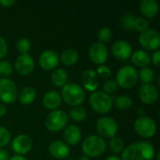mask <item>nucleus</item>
<instances>
[{"instance_id": "2f4dec72", "label": "nucleus", "mask_w": 160, "mask_h": 160, "mask_svg": "<svg viewBox=\"0 0 160 160\" xmlns=\"http://www.w3.org/2000/svg\"><path fill=\"white\" fill-rule=\"evenodd\" d=\"M150 22L144 17H136L135 23H134V30L140 33H143L149 29Z\"/></svg>"}, {"instance_id": "b1692460", "label": "nucleus", "mask_w": 160, "mask_h": 160, "mask_svg": "<svg viewBox=\"0 0 160 160\" xmlns=\"http://www.w3.org/2000/svg\"><path fill=\"white\" fill-rule=\"evenodd\" d=\"M68 80V74L63 68H55L51 75V81L55 87L63 88L67 84Z\"/></svg>"}, {"instance_id": "a18cd8bd", "label": "nucleus", "mask_w": 160, "mask_h": 160, "mask_svg": "<svg viewBox=\"0 0 160 160\" xmlns=\"http://www.w3.org/2000/svg\"><path fill=\"white\" fill-rule=\"evenodd\" d=\"M137 114L141 115L140 117H142V116H144V115H143V110H142V109L138 110V111H137Z\"/></svg>"}, {"instance_id": "f03ea898", "label": "nucleus", "mask_w": 160, "mask_h": 160, "mask_svg": "<svg viewBox=\"0 0 160 160\" xmlns=\"http://www.w3.org/2000/svg\"><path fill=\"white\" fill-rule=\"evenodd\" d=\"M61 98L68 105L77 107L82 105L85 100V92L79 84L69 82L62 88Z\"/></svg>"}, {"instance_id": "4468645a", "label": "nucleus", "mask_w": 160, "mask_h": 160, "mask_svg": "<svg viewBox=\"0 0 160 160\" xmlns=\"http://www.w3.org/2000/svg\"><path fill=\"white\" fill-rule=\"evenodd\" d=\"M138 95L142 102L147 105L154 104L158 98V90L152 83H142L138 90Z\"/></svg>"}, {"instance_id": "4be33fe9", "label": "nucleus", "mask_w": 160, "mask_h": 160, "mask_svg": "<svg viewBox=\"0 0 160 160\" xmlns=\"http://www.w3.org/2000/svg\"><path fill=\"white\" fill-rule=\"evenodd\" d=\"M131 62L139 68H146L151 63V56L150 54L143 51V50H137L134 52H132L131 56Z\"/></svg>"}, {"instance_id": "58836bf2", "label": "nucleus", "mask_w": 160, "mask_h": 160, "mask_svg": "<svg viewBox=\"0 0 160 160\" xmlns=\"http://www.w3.org/2000/svg\"><path fill=\"white\" fill-rule=\"evenodd\" d=\"M151 61L153 62V64L156 67H159L160 66V52L159 50L155 51V52L153 53V55L151 56Z\"/></svg>"}, {"instance_id": "f8f14e48", "label": "nucleus", "mask_w": 160, "mask_h": 160, "mask_svg": "<svg viewBox=\"0 0 160 160\" xmlns=\"http://www.w3.org/2000/svg\"><path fill=\"white\" fill-rule=\"evenodd\" d=\"M89 58L90 60L97 64V65H102L104 64L108 57H109V52H108V49L106 47V45L97 41V42H94L90 48H89Z\"/></svg>"}, {"instance_id": "f704fd0d", "label": "nucleus", "mask_w": 160, "mask_h": 160, "mask_svg": "<svg viewBox=\"0 0 160 160\" xmlns=\"http://www.w3.org/2000/svg\"><path fill=\"white\" fill-rule=\"evenodd\" d=\"M11 134L6 128L0 127V149L7 146L10 142Z\"/></svg>"}, {"instance_id": "ea45409f", "label": "nucleus", "mask_w": 160, "mask_h": 160, "mask_svg": "<svg viewBox=\"0 0 160 160\" xmlns=\"http://www.w3.org/2000/svg\"><path fill=\"white\" fill-rule=\"evenodd\" d=\"M16 3L15 0H0V6L4 8H10Z\"/></svg>"}, {"instance_id": "bb28decb", "label": "nucleus", "mask_w": 160, "mask_h": 160, "mask_svg": "<svg viewBox=\"0 0 160 160\" xmlns=\"http://www.w3.org/2000/svg\"><path fill=\"white\" fill-rule=\"evenodd\" d=\"M115 107L121 111H128L132 107L133 101L128 95H121L115 98Z\"/></svg>"}, {"instance_id": "49530a36", "label": "nucleus", "mask_w": 160, "mask_h": 160, "mask_svg": "<svg viewBox=\"0 0 160 160\" xmlns=\"http://www.w3.org/2000/svg\"><path fill=\"white\" fill-rule=\"evenodd\" d=\"M78 160H90V158H87V157H85V156H82V157H80V158Z\"/></svg>"}, {"instance_id": "e433bc0d", "label": "nucleus", "mask_w": 160, "mask_h": 160, "mask_svg": "<svg viewBox=\"0 0 160 160\" xmlns=\"http://www.w3.org/2000/svg\"><path fill=\"white\" fill-rule=\"evenodd\" d=\"M97 75H98V77H100V78H102V79H109V78H111V76H112V69L109 68V67H107V66H103V65H101V66H99L98 68V69H97Z\"/></svg>"}, {"instance_id": "9d476101", "label": "nucleus", "mask_w": 160, "mask_h": 160, "mask_svg": "<svg viewBox=\"0 0 160 160\" xmlns=\"http://www.w3.org/2000/svg\"><path fill=\"white\" fill-rule=\"evenodd\" d=\"M141 46L147 51H157L160 47V34L156 29H148L139 37Z\"/></svg>"}, {"instance_id": "7ed1b4c3", "label": "nucleus", "mask_w": 160, "mask_h": 160, "mask_svg": "<svg viewBox=\"0 0 160 160\" xmlns=\"http://www.w3.org/2000/svg\"><path fill=\"white\" fill-rule=\"evenodd\" d=\"M107 143L104 139L98 135H90L86 137L82 143V153L87 158H98L105 153Z\"/></svg>"}, {"instance_id": "423d86ee", "label": "nucleus", "mask_w": 160, "mask_h": 160, "mask_svg": "<svg viewBox=\"0 0 160 160\" xmlns=\"http://www.w3.org/2000/svg\"><path fill=\"white\" fill-rule=\"evenodd\" d=\"M68 122V115L62 110L51 112L45 119V127L49 131L58 132L64 129Z\"/></svg>"}, {"instance_id": "2eb2a0df", "label": "nucleus", "mask_w": 160, "mask_h": 160, "mask_svg": "<svg viewBox=\"0 0 160 160\" xmlns=\"http://www.w3.org/2000/svg\"><path fill=\"white\" fill-rule=\"evenodd\" d=\"M38 64L40 68L46 71L54 70L59 64V56L54 51L46 50L40 53L38 57Z\"/></svg>"}, {"instance_id": "dca6fc26", "label": "nucleus", "mask_w": 160, "mask_h": 160, "mask_svg": "<svg viewBox=\"0 0 160 160\" xmlns=\"http://www.w3.org/2000/svg\"><path fill=\"white\" fill-rule=\"evenodd\" d=\"M131 44L127 40H117L112 46V53L118 60H127L132 54Z\"/></svg>"}, {"instance_id": "f257e3e1", "label": "nucleus", "mask_w": 160, "mask_h": 160, "mask_svg": "<svg viewBox=\"0 0 160 160\" xmlns=\"http://www.w3.org/2000/svg\"><path fill=\"white\" fill-rule=\"evenodd\" d=\"M155 147L149 142H138L126 147L122 152V160H154Z\"/></svg>"}, {"instance_id": "4c0bfd02", "label": "nucleus", "mask_w": 160, "mask_h": 160, "mask_svg": "<svg viewBox=\"0 0 160 160\" xmlns=\"http://www.w3.org/2000/svg\"><path fill=\"white\" fill-rule=\"evenodd\" d=\"M8 52V44L5 40V38L0 36V60L6 56Z\"/></svg>"}, {"instance_id": "cd10ccee", "label": "nucleus", "mask_w": 160, "mask_h": 160, "mask_svg": "<svg viewBox=\"0 0 160 160\" xmlns=\"http://www.w3.org/2000/svg\"><path fill=\"white\" fill-rule=\"evenodd\" d=\"M109 148L113 154H120L125 149L124 141L119 137H112L109 141Z\"/></svg>"}, {"instance_id": "a211bd4d", "label": "nucleus", "mask_w": 160, "mask_h": 160, "mask_svg": "<svg viewBox=\"0 0 160 160\" xmlns=\"http://www.w3.org/2000/svg\"><path fill=\"white\" fill-rule=\"evenodd\" d=\"M62 103V98L61 95L55 91V90H51L45 93V95L42 98V104L45 109L49 111H55L57 110Z\"/></svg>"}, {"instance_id": "6ab92c4d", "label": "nucleus", "mask_w": 160, "mask_h": 160, "mask_svg": "<svg viewBox=\"0 0 160 160\" xmlns=\"http://www.w3.org/2000/svg\"><path fill=\"white\" fill-rule=\"evenodd\" d=\"M63 137L65 142L68 145H76L80 142L82 139V131L77 126L69 125L64 128Z\"/></svg>"}, {"instance_id": "c9c22d12", "label": "nucleus", "mask_w": 160, "mask_h": 160, "mask_svg": "<svg viewBox=\"0 0 160 160\" xmlns=\"http://www.w3.org/2000/svg\"><path fill=\"white\" fill-rule=\"evenodd\" d=\"M117 87L118 85L114 80H109L103 84V92L110 96L111 94H113L117 91Z\"/></svg>"}, {"instance_id": "79ce46f5", "label": "nucleus", "mask_w": 160, "mask_h": 160, "mask_svg": "<svg viewBox=\"0 0 160 160\" xmlns=\"http://www.w3.org/2000/svg\"><path fill=\"white\" fill-rule=\"evenodd\" d=\"M7 112V108L5 105H3L2 103H0V117H3Z\"/></svg>"}, {"instance_id": "c85d7f7f", "label": "nucleus", "mask_w": 160, "mask_h": 160, "mask_svg": "<svg viewBox=\"0 0 160 160\" xmlns=\"http://www.w3.org/2000/svg\"><path fill=\"white\" fill-rule=\"evenodd\" d=\"M138 78L142 83H151L155 78V72L152 68L148 67L142 68L138 73Z\"/></svg>"}, {"instance_id": "393cba45", "label": "nucleus", "mask_w": 160, "mask_h": 160, "mask_svg": "<svg viewBox=\"0 0 160 160\" xmlns=\"http://www.w3.org/2000/svg\"><path fill=\"white\" fill-rule=\"evenodd\" d=\"M79 59V53L74 49H67L62 52L59 61H61L65 66L70 67L75 65L78 62Z\"/></svg>"}, {"instance_id": "7c9ffc66", "label": "nucleus", "mask_w": 160, "mask_h": 160, "mask_svg": "<svg viewBox=\"0 0 160 160\" xmlns=\"http://www.w3.org/2000/svg\"><path fill=\"white\" fill-rule=\"evenodd\" d=\"M31 49V42L26 38H21L16 42V50L20 54H25L28 53V52Z\"/></svg>"}, {"instance_id": "ddd939ff", "label": "nucleus", "mask_w": 160, "mask_h": 160, "mask_svg": "<svg viewBox=\"0 0 160 160\" xmlns=\"http://www.w3.org/2000/svg\"><path fill=\"white\" fill-rule=\"evenodd\" d=\"M33 147V141L32 139L25 134H20L16 136L12 142L11 148L13 152L18 156H23L30 152Z\"/></svg>"}, {"instance_id": "473e14b6", "label": "nucleus", "mask_w": 160, "mask_h": 160, "mask_svg": "<svg viewBox=\"0 0 160 160\" xmlns=\"http://www.w3.org/2000/svg\"><path fill=\"white\" fill-rule=\"evenodd\" d=\"M135 20H136V17L133 14H131V13L126 14L122 18V27L126 31H133L134 30Z\"/></svg>"}, {"instance_id": "a19ab883", "label": "nucleus", "mask_w": 160, "mask_h": 160, "mask_svg": "<svg viewBox=\"0 0 160 160\" xmlns=\"http://www.w3.org/2000/svg\"><path fill=\"white\" fill-rule=\"evenodd\" d=\"M9 159V155L8 153L4 150L3 148L0 149V160H8Z\"/></svg>"}, {"instance_id": "9b49d317", "label": "nucleus", "mask_w": 160, "mask_h": 160, "mask_svg": "<svg viewBox=\"0 0 160 160\" xmlns=\"http://www.w3.org/2000/svg\"><path fill=\"white\" fill-rule=\"evenodd\" d=\"M14 68L17 71V73L22 76L30 75L35 68L34 58L29 53L20 54L15 60Z\"/></svg>"}, {"instance_id": "0eeeda50", "label": "nucleus", "mask_w": 160, "mask_h": 160, "mask_svg": "<svg viewBox=\"0 0 160 160\" xmlns=\"http://www.w3.org/2000/svg\"><path fill=\"white\" fill-rule=\"evenodd\" d=\"M134 129H135V132L142 138L149 139L156 135L157 124L152 118L144 115V116L139 117L135 121Z\"/></svg>"}, {"instance_id": "72a5a7b5", "label": "nucleus", "mask_w": 160, "mask_h": 160, "mask_svg": "<svg viewBox=\"0 0 160 160\" xmlns=\"http://www.w3.org/2000/svg\"><path fill=\"white\" fill-rule=\"evenodd\" d=\"M13 72L11 64L7 60H0V76L1 78H8Z\"/></svg>"}, {"instance_id": "aec40b11", "label": "nucleus", "mask_w": 160, "mask_h": 160, "mask_svg": "<svg viewBox=\"0 0 160 160\" xmlns=\"http://www.w3.org/2000/svg\"><path fill=\"white\" fill-rule=\"evenodd\" d=\"M82 83L85 88V90L89 92H95L97 91L98 87V77L96 73V71L92 69H87L82 73Z\"/></svg>"}, {"instance_id": "1a4fd4ad", "label": "nucleus", "mask_w": 160, "mask_h": 160, "mask_svg": "<svg viewBox=\"0 0 160 160\" xmlns=\"http://www.w3.org/2000/svg\"><path fill=\"white\" fill-rule=\"evenodd\" d=\"M18 98V90L15 82L9 78H0V100L6 104H11Z\"/></svg>"}, {"instance_id": "20e7f679", "label": "nucleus", "mask_w": 160, "mask_h": 160, "mask_svg": "<svg viewBox=\"0 0 160 160\" xmlns=\"http://www.w3.org/2000/svg\"><path fill=\"white\" fill-rule=\"evenodd\" d=\"M89 104L92 110L97 113L105 114L112 110L113 100L103 91H95L90 95Z\"/></svg>"}, {"instance_id": "c03bdc74", "label": "nucleus", "mask_w": 160, "mask_h": 160, "mask_svg": "<svg viewBox=\"0 0 160 160\" xmlns=\"http://www.w3.org/2000/svg\"><path fill=\"white\" fill-rule=\"evenodd\" d=\"M105 160H122V159H121V158H119V157H117V156H111V157L107 158Z\"/></svg>"}, {"instance_id": "f3484780", "label": "nucleus", "mask_w": 160, "mask_h": 160, "mask_svg": "<svg viewBox=\"0 0 160 160\" xmlns=\"http://www.w3.org/2000/svg\"><path fill=\"white\" fill-rule=\"evenodd\" d=\"M48 150L51 156L56 159H64L68 158L69 155L68 145L66 142H63L62 141H59V140L52 141L49 144Z\"/></svg>"}, {"instance_id": "412c9836", "label": "nucleus", "mask_w": 160, "mask_h": 160, "mask_svg": "<svg viewBox=\"0 0 160 160\" xmlns=\"http://www.w3.org/2000/svg\"><path fill=\"white\" fill-rule=\"evenodd\" d=\"M140 11L147 18H154L158 13V3L155 0H143L140 4Z\"/></svg>"}, {"instance_id": "a878e982", "label": "nucleus", "mask_w": 160, "mask_h": 160, "mask_svg": "<svg viewBox=\"0 0 160 160\" xmlns=\"http://www.w3.org/2000/svg\"><path fill=\"white\" fill-rule=\"evenodd\" d=\"M68 117H70L74 122H82L87 117V112L86 110L82 106L72 107L69 111V113L68 114Z\"/></svg>"}, {"instance_id": "5701e85b", "label": "nucleus", "mask_w": 160, "mask_h": 160, "mask_svg": "<svg viewBox=\"0 0 160 160\" xmlns=\"http://www.w3.org/2000/svg\"><path fill=\"white\" fill-rule=\"evenodd\" d=\"M36 98H37V92L35 88L31 86H25L20 91L17 98L22 105H30L35 101Z\"/></svg>"}, {"instance_id": "39448f33", "label": "nucleus", "mask_w": 160, "mask_h": 160, "mask_svg": "<svg viewBox=\"0 0 160 160\" xmlns=\"http://www.w3.org/2000/svg\"><path fill=\"white\" fill-rule=\"evenodd\" d=\"M138 71L131 66H125L121 68L116 73V83L124 89L134 87L138 82Z\"/></svg>"}, {"instance_id": "6e6552de", "label": "nucleus", "mask_w": 160, "mask_h": 160, "mask_svg": "<svg viewBox=\"0 0 160 160\" xmlns=\"http://www.w3.org/2000/svg\"><path fill=\"white\" fill-rule=\"evenodd\" d=\"M96 129L98 136L102 139H111L117 134L118 124L112 117L104 116L98 120L96 124Z\"/></svg>"}, {"instance_id": "c756f323", "label": "nucleus", "mask_w": 160, "mask_h": 160, "mask_svg": "<svg viewBox=\"0 0 160 160\" xmlns=\"http://www.w3.org/2000/svg\"><path fill=\"white\" fill-rule=\"evenodd\" d=\"M98 42L104 44V43H107L109 42L111 39H112V32L111 30L110 27H107V26H104L102 28H100L98 32Z\"/></svg>"}, {"instance_id": "37998d69", "label": "nucleus", "mask_w": 160, "mask_h": 160, "mask_svg": "<svg viewBox=\"0 0 160 160\" xmlns=\"http://www.w3.org/2000/svg\"><path fill=\"white\" fill-rule=\"evenodd\" d=\"M8 160H27L23 156H18V155H15L11 158H9Z\"/></svg>"}]
</instances>
